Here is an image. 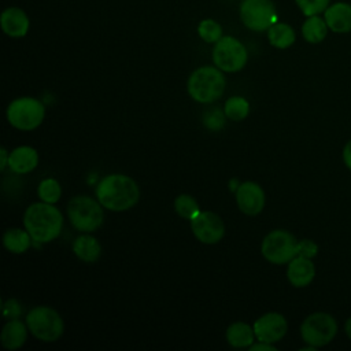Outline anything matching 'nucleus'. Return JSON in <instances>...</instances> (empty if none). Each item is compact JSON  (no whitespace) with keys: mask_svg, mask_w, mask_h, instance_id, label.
<instances>
[{"mask_svg":"<svg viewBox=\"0 0 351 351\" xmlns=\"http://www.w3.org/2000/svg\"><path fill=\"white\" fill-rule=\"evenodd\" d=\"M337 333V324L328 313L310 314L300 326L302 339L313 347L326 346Z\"/></svg>","mask_w":351,"mask_h":351,"instance_id":"obj_9","label":"nucleus"},{"mask_svg":"<svg viewBox=\"0 0 351 351\" xmlns=\"http://www.w3.org/2000/svg\"><path fill=\"white\" fill-rule=\"evenodd\" d=\"M23 225L33 241L49 243L59 236L63 226V215L51 203H33L25 211Z\"/></svg>","mask_w":351,"mask_h":351,"instance_id":"obj_2","label":"nucleus"},{"mask_svg":"<svg viewBox=\"0 0 351 351\" xmlns=\"http://www.w3.org/2000/svg\"><path fill=\"white\" fill-rule=\"evenodd\" d=\"M223 111L230 121H243L250 112V104L244 97L233 96L225 101Z\"/></svg>","mask_w":351,"mask_h":351,"instance_id":"obj_24","label":"nucleus"},{"mask_svg":"<svg viewBox=\"0 0 351 351\" xmlns=\"http://www.w3.org/2000/svg\"><path fill=\"white\" fill-rule=\"evenodd\" d=\"M37 163H38L37 151L27 145L15 148L10 154V159H8V167L16 174H26L34 170Z\"/></svg>","mask_w":351,"mask_h":351,"instance_id":"obj_17","label":"nucleus"},{"mask_svg":"<svg viewBox=\"0 0 351 351\" xmlns=\"http://www.w3.org/2000/svg\"><path fill=\"white\" fill-rule=\"evenodd\" d=\"M225 111L222 112L219 108H211L204 112L203 123L210 130H219L225 125Z\"/></svg>","mask_w":351,"mask_h":351,"instance_id":"obj_29","label":"nucleus"},{"mask_svg":"<svg viewBox=\"0 0 351 351\" xmlns=\"http://www.w3.org/2000/svg\"><path fill=\"white\" fill-rule=\"evenodd\" d=\"M324 19L328 27L336 33L351 32V5L347 3H335L325 10Z\"/></svg>","mask_w":351,"mask_h":351,"instance_id":"obj_16","label":"nucleus"},{"mask_svg":"<svg viewBox=\"0 0 351 351\" xmlns=\"http://www.w3.org/2000/svg\"><path fill=\"white\" fill-rule=\"evenodd\" d=\"M38 197L45 202V203H56L60 199L62 195V188L59 185V182L53 178H45L40 182L38 189H37Z\"/></svg>","mask_w":351,"mask_h":351,"instance_id":"obj_26","label":"nucleus"},{"mask_svg":"<svg viewBox=\"0 0 351 351\" xmlns=\"http://www.w3.org/2000/svg\"><path fill=\"white\" fill-rule=\"evenodd\" d=\"M96 197L100 204L111 211L132 208L140 197V189L134 180L123 174L103 177L96 186Z\"/></svg>","mask_w":351,"mask_h":351,"instance_id":"obj_1","label":"nucleus"},{"mask_svg":"<svg viewBox=\"0 0 351 351\" xmlns=\"http://www.w3.org/2000/svg\"><path fill=\"white\" fill-rule=\"evenodd\" d=\"M197 34L204 43L215 44L222 37V27L214 19H203L197 26Z\"/></svg>","mask_w":351,"mask_h":351,"instance_id":"obj_27","label":"nucleus"},{"mask_svg":"<svg viewBox=\"0 0 351 351\" xmlns=\"http://www.w3.org/2000/svg\"><path fill=\"white\" fill-rule=\"evenodd\" d=\"M29 25L30 22L26 12L19 7L11 5L1 12L0 26H1V30L10 37L19 38L26 36L29 30Z\"/></svg>","mask_w":351,"mask_h":351,"instance_id":"obj_14","label":"nucleus"},{"mask_svg":"<svg viewBox=\"0 0 351 351\" xmlns=\"http://www.w3.org/2000/svg\"><path fill=\"white\" fill-rule=\"evenodd\" d=\"M254 328L245 322H234L226 329V340L232 347L244 348L254 344L255 340Z\"/></svg>","mask_w":351,"mask_h":351,"instance_id":"obj_20","label":"nucleus"},{"mask_svg":"<svg viewBox=\"0 0 351 351\" xmlns=\"http://www.w3.org/2000/svg\"><path fill=\"white\" fill-rule=\"evenodd\" d=\"M236 202L241 213L256 215L265 207V192L262 186L252 181H245L236 191Z\"/></svg>","mask_w":351,"mask_h":351,"instance_id":"obj_13","label":"nucleus"},{"mask_svg":"<svg viewBox=\"0 0 351 351\" xmlns=\"http://www.w3.org/2000/svg\"><path fill=\"white\" fill-rule=\"evenodd\" d=\"M344 332H346V335L351 339V317L346 321V324H344Z\"/></svg>","mask_w":351,"mask_h":351,"instance_id":"obj_35","label":"nucleus"},{"mask_svg":"<svg viewBox=\"0 0 351 351\" xmlns=\"http://www.w3.org/2000/svg\"><path fill=\"white\" fill-rule=\"evenodd\" d=\"M298 240L287 230L277 229L266 234L262 241V255L274 265H284L296 256Z\"/></svg>","mask_w":351,"mask_h":351,"instance_id":"obj_8","label":"nucleus"},{"mask_svg":"<svg viewBox=\"0 0 351 351\" xmlns=\"http://www.w3.org/2000/svg\"><path fill=\"white\" fill-rule=\"evenodd\" d=\"M3 315L10 319H15L21 315V306L15 299H8L3 304Z\"/></svg>","mask_w":351,"mask_h":351,"instance_id":"obj_31","label":"nucleus"},{"mask_svg":"<svg viewBox=\"0 0 351 351\" xmlns=\"http://www.w3.org/2000/svg\"><path fill=\"white\" fill-rule=\"evenodd\" d=\"M27 330L22 321L19 319H11L8 321L0 333V341L4 348L7 350H16L22 347L26 341Z\"/></svg>","mask_w":351,"mask_h":351,"instance_id":"obj_18","label":"nucleus"},{"mask_svg":"<svg viewBox=\"0 0 351 351\" xmlns=\"http://www.w3.org/2000/svg\"><path fill=\"white\" fill-rule=\"evenodd\" d=\"M26 325L36 339L48 343L58 340L64 330L62 317L48 306L33 307L26 315Z\"/></svg>","mask_w":351,"mask_h":351,"instance_id":"obj_4","label":"nucleus"},{"mask_svg":"<svg viewBox=\"0 0 351 351\" xmlns=\"http://www.w3.org/2000/svg\"><path fill=\"white\" fill-rule=\"evenodd\" d=\"M248 59L245 47L232 36H222L214 45L213 60L214 64L226 73L240 71Z\"/></svg>","mask_w":351,"mask_h":351,"instance_id":"obj_7","label":"nucleus"},{"mask_svg":"<svg viewBox=\"0 0 351 351\" xmlns=\"http://www.w3.org/2000/svg\"><path fill=\"white\" fill-rule=\"evenodd\" d=\"M318 252V245L311 240H300L298 241L296 247V256H304V258H314Z\"/></svg>","mask_w":351,"mask_h":351,"instance_id":"obj_30","label":"nucleus"},{"mask_svg":"<svg viewBox=\"0 0 351 351\" xmlns=\"http://www.w3.org/2000/svg\"><path fill=\"white\" fill-rule=\"evenodd\" d=\"M32 236L27 230H22L18 228H12L4 232L3 244L4 247L14 254L25 252L32 244Z\"/></svg>","mask_w":351,"mask_h":351,"instance_id":"obj_21","label":"nucleus"},{"mask_svg":"<svg viewBox=\"0 0 351 351\" xmlns=\"http://www.w3.org/2000/svg\"><path fill=\"white\" fill-rule=\"evenodd\" d=\"M276 350L277 348L271 346V343H266V341H259L250 346V351H276Z\"/></svg>","mask_w":351,"mask_h":351,"instance_id":"obj_32","label":"nucleus"},{"mask_svg":"<svg viewBox=\"0 0 351 351\" xmlns=\"http://www.w3.org/2000/svg\"><path fill=\"white\" fill-rule=\"evenodd\" d=\"M254 333L258 341L276 343L281 340L288 329L287 319L278 313H267L254 322Z\"/></svg>","mask_w":351,"mask_h":351,"instance_id":"obj_12","label":"nucleus"},{"mask_svg":"<svg viewBox=\"0 0 351 351\" xmlns=\"http://www.w3.org/2000/svg\"><path fill=\"white\" fill-rule=\"evenodd\" d=\"M73 251L77 255V258H80L84 262L88 263H93L99 259L100 252H101V247L97 241V239H95L90 234H82L78 236L74 243H73Z\"/></svg>","mask_w":351,"mask_h":351,"instance_id":"obj_19","label":"nucleus"},{"mask_svg":"<svg viewBox=\"0 0 351 351\" xmlns=\"http://www.w3.org/2000/svg\"><path fill=\"white\" fill-rule=\"evenodd\" d=\"M315 276V267L311 259L304 256H295L291 262H288L287 277L289 282L296 288L307 287Z\"/></svg>","mask_w":351,"mask_h":351,"instance_id":"obj_15","label":"nucleus"},{"mask_svg":"<svg viewBox=\"0 0 351 351\" xmlns=\"http://www.w3.org/2000/svg\"><path fill=\"white\" fill-rule=\"evenodd\" d=\"M0 158H1V162H0V169L3 170L7 165H8V159H10V155L7 154L5 148H1L0 149Z\"/></svg>","mask_w":351,"mask_h":351,"instance_id":"obj_34","label":"nucleus"},{"mask_svg":"<svg viewBox=\"0 0 351 351\" xmlns=\"http://www.w3.org/2000/svg\"><path fill=\"white\" fill-rule=\"evenodd\" d=\"M191 229L195 237L204 244H215L225 234V226L219 215L211 211H200L191 219Z\"/></svg>","mask_w":351,"mask_h":351,"instance_id":"obj_11","label":"nucleus"},{"mask_svg":"<svg viewBox=\"0 0 351 351\" xmlns=\"http://www.w3.org/2000/svg\"><path fill=\"white\" fill-rule=\"evenodd\" d=\"M45 117L44 104L33 97H19L7 108L8 122L19 130H33L41 125Z\"/></svg>","mask_w":351,"mask_h":351,"instance_id":"obj_6","label":"nucleus"},{"mask_svg":"<svg viewBox=\"0 0 351 351\" xmlns=\"http://www.w3.org/2000/svg\"><path fill=\"white\" fill-rule=\"evenodd\" d=\"M103 206L93 197L80 195L70 199L67 217L71 225L80 232H93L103 222Z\"/></svg>","mask_w":351,"mask_h":351,"instance_id":"obj_5","label":"nucleus"},{"mask_svg":"<svg viewBox=\"0 0 351 351\" xmlns=\"http://www.w3.org/2000/svg\"><path fill=\"white\" fill-rule=\"evenodd\" d=\"M295 1L306 16H311V15H318L324 12L329 7L330 0H295Z\"/></svg>","mask_w":351,"mask_h":351,"instance_id":"obj_28","label":"nucleus"},{"mask_svg":"<svg viewBox=\"0 0 351 351\" xmlns=\"http://www.w3.org/2000/svg\"><path fill=\"white\" fill-rule=\"evenodd\" d=\"M269 43L280 49H285L295 43V32L288 23H274L267 30Z\"/></svg>","mask_w":351,"mask_h":351,"instance_id":"obj_22","label":"nucleus"},{"mask_svg":"<svg viewBox=\"0 0 351 351\" xmlns=\"http://www.w3.org/2000/svg\"><path fill=\"white\" fill-rule=\"evenodd\" d=\"M174 210L181 218H185V219H192L200 213L197 202L191 195H186V193H182L176 197Z\"/></svg>","mask_w":351,"mask_h":351,"instance_id":"obj_25","label":"nucleus"},{"mask_svg":"<svg viewBox=\"0 0 351 351\" xmlns=\"http://www.w3.org/2000/svg\"><path fill=\"white\" fill-rule=\"evenodd\" d=\"M326 32H328V25L325 22V19H322L318 15L307 16V19L304 21V23L302 26V34H303L304 40L311 44L321 43L325 38Z\"/></svg>","mask_w":351,"mask_h":351,"instance_id":"obj_23","label":"nucleus"},{"mask_svg":"<svg viewBox=\"0 0 351 351\" xmlns=\"http://www.w3.org/2000/svg\"><path fill=\"white\" fill-rule=\"evenodd\" d=\"M225 77L222 70L213 66L196 69L188 78V93L199 103H211L219 99L225 90Z\"/></svg>","mask_w":351,"mask_h":351,"instance_id":"obj_3","label":"nucleus"},{"mask_svg":"<svg viewBox=\"0 0 351 351\" xmlns=\"http://www.w3.org/2000/svg\"><path fill=\"white\" fill-rule=\"evenodd\" d=\"M343 160H344L346 166L351 170V140L346 144V147L343 149Z\"/></svg>","mask_w":351,"mask_h":351,"instance_id":"obj_33","label":"nucleus"},{"mask_svg":"<svg viewBox=\"0 0 351 351\" xmlns=\"http://www.w3.org/2000/svg\"><path fill=\"white\" fill-rule=\"evenodd\" d=\"M239 12L243 25L254 32L269 30L277 21V10L271 0H243Z\"/></svg>","mask_w":351,"mask_h":351,"instance_id":"obj_10","label":"nucleus"}]
</instances>
